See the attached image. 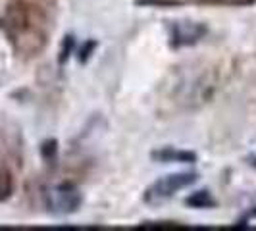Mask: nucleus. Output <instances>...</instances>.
Returning <instances> with one entry per match:
<instances>
[{
    "instance_id": "1",
    "label": "nucleus",
    "mask_w": 256,
    "mask_h": 231,
    "mask_svg": "<svg viewBox=\"0 0 256 231\" xmlns=\"http://www.w3.org/2000/svg\"><path fill=\"white\" fill-rule=\"evenodd\" d=\"M8 29L20 50L35 52L42 46L40 20L35 18L31 6H12L8 12Z\"/></svg>"
},
{
    "instance_id": "2",
    "label": "nucleus",
    "mask_w": 256,
    "mask_h": 231,
    "mask_svg": "<svg viewBox=\"0 0 256 231\" xmlns=\"http://www.w3.org/2000/svg\"><path fill=\"white\" fill-rule=\"evenodd\" d=\"M196 181V174H172L162 180H158L152 187L146 191V200L148 202H158V200H166L170 196H174L181 189L191 187Z\"/></svg>"
},
{
    "instance_id": "3",
    "label": "nucleus",
    "mask_w": 256,
    "mask_h": 231,
    "mask_svg": "<svg viewBox=\"0 0 256 231\" xmlns=\"http://www.w3.org/2000/svg\"><path fill=\"white\" fill-rule=\"evenodd\" d=\"M46 206L54 214H72L81 206V192L74 185H58L46 192Z\"/></svg>"
},
{
    "instance_id": "4",
    "label": "nucleus",
    "mask_w": 256,
    "mask_h": 231,
    "mask_svg": "<svg viewBox=\"0 0 256 231\" xmlns=\"http://www.w3.org/2000/svg\"><path fill=\"white\" fill-rule=\"evenodd\" d=\"M204 33H206V27L194 26V24H180V26L174 27V38H176V42L180 46L196 42Z\"/></svg>"
},
{
    "instance_id": "5",
    "label": "nucleus",
    "mask_w": 256,
    "mask_h": 231,
    "mask_svg": "<svg viewBox=\"0 0 256 231\" xmlns=\"http://www.w3.org/2000/svg\"><path fill=\"white\" fill-rule=\"evenodd\" d=\"M12 189H14L12 176L6 170H0V202L6 200L12 194Z\"/></svg>"
},
{
    "instance_id": "6",
    "label": "nucleus",
    "mask_w": 256,
    "mask_h": 231,
    "mask_svg": "<svg viewBox=\"0 0 256 231\" xmlns=\"http://www.w3.org/2000/svg\"><path fill=\"white\" fill-rule=\"evenodd\" d=\"M187 204L196 206V208H206V206L214 204V200H212V196H210L206 191H198V192H194L192 196L187 198Z\"/></svg>"
},
{
    "instance_id": "7",
    "label": "nucleus",
    "mask_w": 256,
    "mask_h": 231,
    "mask_svg": "<svg viewBox=\"0 0 256 231\" xmlns=\"http://www.w3.org/2000/svg\"><path fill=\"white\" fill-rule=\"evenodd\" d=\"M154 158H160V160H185V162H191V160H194V154H191V152H172V150H166V152L154 154Z\"/></svg>"
},
{
    "instance_id": "8",
    "label": "nucleus",
    "mask_w": 256,
    "mask_h": 231,
    "mask_svg": "<svg viewBox=\"0 0 256 231\" xmlns=\"http://www.w3.org/2000/svg\"><path fill=\"white\" fill-rule=\"evenodd\" d=\"M216 4H226V6H246V4H252L256 0H212Z\"/></svg>"
}]
</instances>
